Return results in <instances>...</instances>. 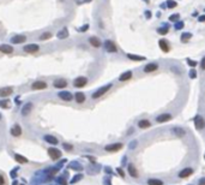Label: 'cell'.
<instances>
[{"label":"cell","instance_id":"obj_1","mask_svg":"<svg viewBox=\"0 0 205 185\" xmlns=\"http://www.w3.org/2000/svg\"><path fill=\"white\" fill-rule=\"evenodd\" d=\"M111 83H109V84H107V85H103V87H101L100 89H97L94 94H92V99H99V98H101L102 95H104L106 92L111 88Z\"/></svg>","mask_w":205,"mask_h":185},{"label":"cell","instance_id":"obj_2","mask_svg":"<svg viewBox=\"0 0 205 185\" xmlns=\"http://www.w3.org/2000/svg\"><path fill=\"white\" fill-rule=\"evenodd\" d=\"M104 49L108 52V53H117L118 52V48H117V45L110 41V40H107L104 42Z\"/></svg>","mask_w":205,"mask_h":185},{"label":"cell","instance_id":"obj_3","mask_svg":"<svg viewBox=\"0 0 205 185\" xmlns=\"http://www.w3.org/2000/svg\"><path fill=\"white\" fill-rule=\"evenodd\" d=\"M48 155L52 160H58L61 158V152L57 148H48Z\"/></svg>","mask_w":205,"mask_h":185},{"label":"cell","instance_id":"obj_4","mask_svg":"<svg viewBox=\"0 0 205 185\" xmlns=\"http://www.w3.org/2000/svg\"><path fill=\"white\" fill-rule=\"evenodd\" d=\"M194 126L196 129H198V130H203V129L205 127V119L201 117V116H196L194 118Z\"/></svg>","mask_w":205,"mask_h":185},{"label":"cell","instance_id":"obj_5","mask_svg":"<svg viewBox=\"0 0 205 185\" xmlns=\"http://www.w3.org/2000/svg\"><path fill=\"white\" fill-rule=\"evenodd\" d=\"M23 49L27 53H36V52L40 51V46L36 45V43H29V45H25L23 47Z\"/></svg>","mask_w":205,"mask_h":185},{"label":"cell","instance_id":"obj_6","mask_svg":"<svg viewBox=\"0 0 205 185\" xmlns=\"http://www.w3.org/2000/svg\"><path fill=\"white\" fill-rule=\"evenodd\" d=\"M86 83H88V78L86 77H83V76L77 77L76 79L73 81V85L76 87V88H82V87L86 85Z\"/></svg>","mask_w":205,"mask_h":185},{"label":"cell","instance_id":"obj_7","mask_svg":"<svg viewBox=\"0 0 205 185\" xmlns=\"http://www.w3.org/2000/svg\"><path fill=\"white\" fill-rule=\"evenodd\" d=\"M122 148V143H111L104 147V150L107 152H118Z\"/></svg>","mask_w":205,"mask_h":185},{"label":"cell","instance_id":"obj_8","mask_svg":"<svg viewBox=\"0 0 205 185\" xmlns=\"http://www.w3.org/2000/svg\"><path fill=\"white\" fill-rule=\"evenodd\" d=\"M46 88H47V83L43 82V81H36L31 84L32 90H42V89H46Z\"/></svg>","mask_w":205,"mask_h":185},{"label":"cell","instance_id":"obj_9","mask_svg":"<svg viewBox=\"0 0 205 185\" xmlns=\"http://www.w3.org/2000/svg\"><path fill=\"white\" fill-rule=\"evenodd\" d=\"M27 41V36L25 35H14L11 39V42L14 45H19V43H24Z\"/></svg>","mask_w":205,"mask_h":185},{"label":"cell","instance_id":"obj_10","mask_svg":"<svg viewBox=\"0 0 205 185\" xmlns=\"http://www.w3.org/2000/svg\"><path fill=\"white\" fill-rule=\"evenodd\" d=\"M13 92V88L11 87H4V88H0V96L1 98H7L10 96Z\"/></svg>","mask_w":205,"mask_h":185},{"label":"cell","instance_id":"obj_11","mask_svg":"<svg viewBox=\"0 0 205 185\" xmlns=\"http://www.w3.org/2000/svg\"><path fill=\"white\" fill-rule=\"evenodd\" d=\"M172 119V114L169 113H163V114H160L157 118H156V121L157 123H167V121H169Z\"/></svg>","mask_w":205,"mask_h":185},{"label":"cell","instance_id":"obj_12","mask_svg":"<svg viewBox=\"0 0 205 185\" xmlns=\"http://www.w3.org/2000/svg\"><path fill=\"white\" fill-rule=\"evenodd\" d=\"M158 69V65L156 63H150V64H146L144 66V72L145 73H150V72H154Z\"/></svg>","mask_w":205,"mask_h":185},{"label":"cell","instance_id":"obj_13","mask_svg":"<svg viewBox=\"0 0 205 185\" xmlns=\"http://www.w3.org/2000/svg\"><path fill=\"white\" fill-rule=\"evenodd\" d=\"M11 135L14 136V137H18L22 135V127L18 125V124H14L12 127H11Z\"/></svg>","mask_w":205,"mask_h":185},{"label":"cell","instance_id":"obj_14","mask_svg":"<svg viewBox=\"0 0 205 185\" xmlns=\"http://www.w3.org/2000/svg\"><path fill=\"white\" fill-rule=\"evenodd\" d=\"M158 46H160V48H161V49H162V51H163L164 53L169 52V49H170L168 41H167V40H164V39H161V40L158 41Z\"/></svg>","mask_w":205,"mask_h":185},{"label":"cell","instance_id":"obj_15","mask_svg":"<svg viewBox=\"0 0 205 185\" xmlns=\"http://www.w3.org/2000/svg\"><path fill=\"white\" fill-rule=\"evenodd\" d=\"M59 98L61 100H64V101H71L73 99V96H72V94L70 91H60L59 92Z\"/></svg>","mask_w":205,"mask_h":185},{"label":"cell","instance_id":"obj_16","mask_svg":"<svg viewBox=\"0 0 205 185\" xmlns=\"http://www.w3.org/2000/svg\"><path fill=\"white\" fill-rule=\"evenodd\" d=\"M192 173H193V170L190 168V167H187V168H183V170H181V171L179 172V177H180V178H187V177H190Z\"/></svg>","mask_w":205,"mask_h":185},{"label":"cell","instance_id":"obj_17","mask_svg":"<svg viewBox=\"0 0 205 185\" xmlns=\"http://www.w3.org/2000/svg\"><path fill=\"white\" fill-rule=\"evenodd\" d=\"M127 171H128V173H129V176H131V177H133V178L138 177V172H137V168L135 167V165L129 163L128 167H127Z\"/></svg>","mask_w":205,"mask_h":185},{"label":"cell","instance_id":"obj_18","mask_svg":"<svg viewBox=\"0 0 205 185\" xmlns=\"http://www.w3.org/2000/svg\"><path fill=\"white\" fill-rule=\"evenodd\" d=\"M89 43L92 46V47H96V48H99V47H101V41H100V39L99 38H95V36H92V38H90L89 39Z\"/></svg>","mask_w":205,"mask_h":185},{"label":"cell","instance_id":"obj_19","mask_svg":"<svg viewBox=\"0 0 205 185\" xmlns=\"http://www.w3.org/2000/svg\"><path fill=\"white\" fill-rule=\"evenodd\" d=\"M74 99H76L77 103H83V102H85V94L82 91H78V92H76V95H74Z\"/></svg>","mask_w":205,"mask_h":185},{"label":"cell","instance_id":"obj_20","mask_svg":"<svg viewBox=\"0 0 205 185\" xmlns=\"http://www.w3.org/2000/svg\"><path fill=\"white\" fill-rule=\"evenodd\" d=\"M131 78H132V72L131 71H126V72L122 73V75H120L119 81L125 82V81H128V79H131Z\"/></svg>","mask_w":205,"mask_h":185},{"label":"cell","instance_id":"obj_21","mask_svg":"<svg viewBox=\"0 0 205 185\" xmlns=\"http://www.w3.org/2000/svg\"><path fill=\"white\" fill-rule=\"evenodd\" d=\"M0 51H1L3 53H5V54H11L13 52V47L10 46V45H1L0 46Z\"/></svg>","mask_w":205,"mask_h":185},{"label":"cell","instance_id":"obj_22","mask_svg":"<svg viewBox=\"0 0 205 185\" xmlns=\"http://www.w3.org/2000/svg\"><path fill=\"white\" fill-rule=\"evenodd\" d=\"M31 109H32V103L29 102V103H27V105L22 108V114H23V116H28V114L31 112Z\"/></svg>","mask_w":205,"mask_h":185},{"label":"cell","instance_id":"obj_23","mask_svg":"<svg viewBox=\"0 0 205 185\" xmlns=\"http://www.w3.org/2000/svg\"><path fill=\"white\" fill-rule=\"evenodd\" d=\"M45 141L48 142V143H50V144H58V143H59V141H58L57 137L50 136V135H46V136H45Z\"/></svg>","mask_w":205,"mask_h":185},{"label":"cell","instance_id":"obj_24","mask_svg":"<svg viewBox=\"0 0 205 185\" xmlns=\"http://www.w3.org/2000/svg\"><path fill=\"white\" fill-rule=\"evenodd\" d=\"M150 125H151V123L147 119H142V120L138 121V126L140 129H147V127H150Z\"/></svg>","mask_w":205,"mask_h":185},{"label":"cell","instance_id":"obj_25","mask_svg":"<svg viewBox=\"0 0 205 185\" xmlns=\"http://www.w3.org/2000/svg\"><path fill=\"white\" fill-rule=\"evenodd\" d=\"M67 85V81L65 79H57L54 81V87L55 88H65Z\"/></svg>","mask_w":205,"mask_h":185},{"label":"cell","instance_id":"obj_26","mask_svg":"<svg viewBox=\"0 0 205 185\" xmlns=\"http://www.w3.org/2000/svg\"><path fill=\"white\" fill-rule=\"evenodd\" d=\"M57 36H58V39H60V40H64V39H66L67 36H68V30L66 29V28H64L63 30H60L58 34H57Z\"/></svg>","mask_w":205,"mask_h":185},{"label":"cell","instance_id":"obj_27","mask_svg":"<svg viewBox=\"0 0 205 185\" xmlns=\"http://www.w3.org/2000/svg\"><path fill=\"white\" fill-rule=\"evenodd\" d=\"M157 31H158L160 34H162V35H165L169 31V25L165 24V23H163V24H162V28H158Z\"/></svg>","mask_w":205,"mask_h":185},{"label":"cell","instance_id":"obj_28","mask_svg":"<svg viewBox=\"0 0 205 185\" xmlns=\"http://www.w3.org/2000/svg\"><path fill=\"white\" fill-rule=\"evenodd\" d=\"M127 58L131 59V60H136V61H142V60H145L144 57H139V55H136V54H127Z\"/></svg>","mask_w":205,"mask_h":185},{"label":"cell","instance_id":"obj_29","mask_svg":"<svg viewBox=\"0 0 205 185\" xmlns=\"http://www.w3.org/2000/svg\"><path fill=\"white\" fill-rule=\"evenodd\" d=\"M147 184L149 185H163V181L161 179H157V178H151L147 180Z\"/></svg>","mask_w":205,"mask_h":185},{"label":"cell","instance_id":"obj_30","mask_svg":"<svg viewBox=\"0 0 205 185\" xmlns=\"http://www.w3.org/2000/svg\"><path fill=\"white\" fill-rule=\"evenodd\" d=\"M10 102H11V101H10V100H7V99L0 100V108H5V109L10 108V106H11V103H10Z\"/></svg>","mask_w":205,"mask_h":185},{"label":"cell","instance_id":"obj_31","mask_svg":"<svg viewBox=\"0 0 205 185\" xmlns=\"http://www.w3.org/2000/svg\"><path fill=\"white\" fill-rule=\"evenodd\" d=\"M14 160L17 162H19V163H27L28 162V159L24 158V156H22V155H19V154H16L14 155Z\"/></svg>","mask_w":205,"mask_h":185},{"label":"cell","instance_id":"obj_32","mask_svg":"<svg viewBox=\"0 0 205 185\" xmlns=\"http://www.w3.org/2000/svg\"><path fill=\"white\" fill-rule=\"evenodd\" d=\"M50 38H52V34H50L49 31H45V33H42V34L40 35L39 39H40L41 41H45V40H49Z\"/></svg>","mask_w":205,"mask_h":185},{"label":"cell","instance_id":"obj_33","mask_svg":"<svg viewBox=\"0 0 205 185\" xmlns=\"http://www.w3.org/2000/svg\"><path fill=\"white\" fill-rule=\"evenodd\" d=\"M191 38H192V34L191 33H183L181 35V41L182 42H186V41H188Z\"/></svg>","mask_w":205,"mask_h":185},{"label":"cell","instance_id":"obj_34","mask_svg":"<svg viewBox=\"0 0 205 185\" xmlns=\"http://www.w3.org/2000/svg\"><path fill=\"white\" fill-rule=\"evenodd\" d=\"M173 132L178 136H183L185 135V131H183V129L181 127H173Z\"/></svg>","mask_w":205,"mask_h":185},{"label":"cell","instance_id":"obj_35","mask_svg":"<svg viewBox=\"0 0 205 185\" xmlns=\"http://www.w3.org/2000/svg\"><path fill=\"white\" fill-rule=\"evenodd\" d=\"M165 4H167V6H168L169 9H174V7L178 6V3L174 1V0H168V1H167Z\"/></svg>","mask_w":205,"mask_h":185},{"label":"cell","instance_id":"obj_36","mask_svg":"<svg viewBox=\"0 0 205 185\" xmlns=\"http://www.w3.org/2000/svg\"><path fill=\"white\" fill-rule=\"evenodd\" d=\"M185 27V23L182 22V21H178V22H175V25H174V28L176 29V30H181L182 28Z\"/></svg>","mask_w":205,"mask_h":185},{"label":"cell","instance_id":"obj_37","mask_svg":"<svg viewBox=\"0 0 205 185\" xmlns=\"http://www.w3.org/2000/svg\"><path fill=\"white\" fill-rule=\"evenodd\" d=\"M179 18H180V14H179V13H174V14H172V16L169 17V21H170V22H178Z\"/></svg>","mask_w":205,"mask_h":185},{"label":"cell","instance_id":"obj_38","mask_svg":"<svg viewBox=\"0 0 205 185\" xmlns=\"http://www.w3.org/2000/svg\"><path fill=\"white\" fill-rule=\"evenodd\" d=\"M187 63H188V65H190V66H192V67H196V66H197V64H198L197 61H194V60H191L190 58H187Z\"/></svg>","mask_w":205,"mask_h":185},{"label":"cell","instance_id":"obj_39","mask_svg":"<svg viewBox=\"0 0 205 185\" xmlns=\"http://www.w3.org/2000/svg\"><path fill=\"white\" fill-rule=\"evenodd\" d=\"M63 147H64V149H66V150H72L73 149V147L71 144H67V143H64Z\"/></svg>","mask_w":205,"mask_h":185},{"label":"cell","instance_id":"obj_40","mask_svg":"<svg viewBox=\"0 0 205 185\" xmlns=\"http://www.w3.org/2000/svg\"><path fill=\"white\" fill-rule=\"evenodd\" d=\"M190 77L191 78H196L197 77V71L196 70H191L190 71Z\"/></svg>","mask_w":205,"mask_h":185},{"label":"cell","instance_id":"obj_41","mask_svg":"<svg viewBox=\"0 0 205 185\" xmlns=\"http://www.w3.org/2000/svg\"><path fill=\"white\" fill-rule=\"evenodd\" d=\"M200 67L203 69V70H205V57L201 59V61H200Z\"/></svg>","mask_w":205,"mask_h":185},{"label":"cell","instance_id":"obj_42","mask_svg":"<svg viewBox=\"0 0 205 185\" xmlns=\"http://www.w3.org/2000/svg\"><path fill=\"white\" fill-rule=\"evenodd\" d=\"M198 185H205V178H201V179H199V181H198Z\"/></svg>","mask_w":205,"mask_h":185},{"label":"cell","instance_id":"obj_43","mask_svg":"<svg viewBox=\"0 0 205 185\" xmlns=\"http://www.w3.org/2000/svg\"><path fill=\"white\" fill-rule=\"evenodd\" d=\"M4 184H5V179L1 174H0V185H4Z\"/></svg>","mask_w":205,"mask_h":185},{"label":"cell","instance_id":"obj_44","mask_svg":"<svg viewBox=\"0 0 205 185\" xmlns=\"http://www.w3.org/2000/svg\"><path fill=\"white\" fill-rule=\"evenodd\" d=\"M198 21H199V22H205V16H200V17L198 18Z\"/></svg>","mask_w":205,"mask_h":185},{"label":"cell","instance_id":"obj_45","mask_svg":"<svg viewBox=\"0 0 205 185\" xmlns=\"http://www.w3.org/2000/svg\"><path fill=\"white\" fill-rule=\"evenodd\" d=\"M81 178H82V176H78V177L76 176V177H74V178H73V180H72V183H74V181H76V180H79Z\"/></svg>","mask_w":205,"mask_h":185},{"label":"cell","instance_id":"obj_46","mask_svg":"<svg viewBox=\"0 0 205 185\" xmlns=\"http://www.w3.org/2000/svg\"><path fill=\"white\" fill-rule=\"evenodd\" d=\"M88 29H89V25L86 24V25H84V27H83L82 29H79V30H81V31H85V30H88Z\"/></svg>","mask_w":205,"mask_h":185},{"label":"cell","instance_id":"obj_47","mask_svg":"<svg viewBox=\"0 0 205 185\" xmlns=\"http://www.w3.org/2000/svg\"><path fill=\"white\" fill-rule=\"evenodd\" d=\"M118 173H119V174H120V176H121V177H124V176H125V174H124V172H122V170H121V168H118Z\"/></svg>","mask_w":205,"mask_h":185},{"label":"cell","instance_id":"obj_48","mask_svg":"<svg viewBox=\"0 0 205 185\" xmlns=\"http://www.w3.org/2000/svg\"><path fill=\"white\" fill-rule=\"evenodd\" d=\"M145 14H146V17H147V18H150V17H151V13H150V12H147V11L145 12Z\"/></svg>","mask_w":205,"mask_h":185},{"label":"cell","instance_id":"obj_49","mask_svg":"<svg viewBox=\"0 0 205 185\" xmlns=\"http://www.w3.org/2000/svg\"><path fill=\"white\" fill-rule=\"evenodd\" d=\"M0 119H1V114H0Z\"/></svg>","mask_w":205,"mask_h":185},{"label":"cell","instance_id":"obj_50","mask_svg":"<svg viewBox=\"0 0 205 185\" xmlns=\"http://www.w3.org/2000/svg\"><path fill=\"white\" fill-rule=\"evenodd\" d=\"M204 159H205V154H204Z\"/></svg>","mask_w":205,"mask_h":185}]
</instances>
